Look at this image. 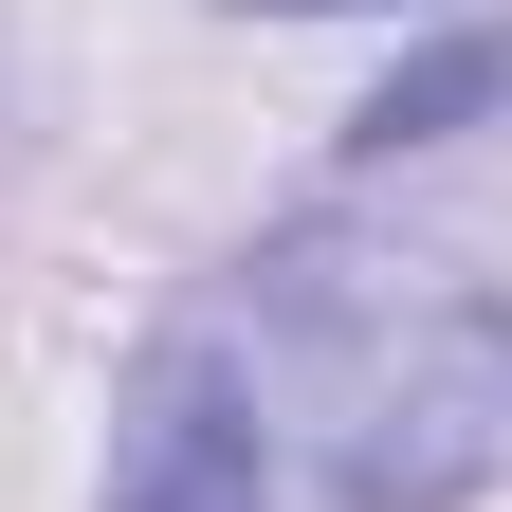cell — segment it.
<instances>
[{
  "label": "cell",
  "instance_id": "6da1fadb",
  "mask_svg": "<svg viewBox=\"0 0 512 512\" xmlns=\"http://www.w3.org/2000/svg\"><path fill=\"white\" fill-rule=\"evenodd\" d=\"M311 421H330V512H458L512 476V293L458 275H348L293 293Z\"/></svg>",
  "mask_w": 512,
  "mask_h": 512
},
{
  "label": "cell",
  "instance_id": "7a4b0ae2",
  "mask_svg": "<svg viewBox=\"0 0 512 512\" xmlns=\"http://www.w3.org/2000/svg\"><path fill=\"white\" fill-rule=\"evenodd\" d=\"M110 512H275V421L220 330H165L110 421Z\"/></svg>",
  "mask_w": 512,
  "mask_h": 512
},
{
  "label": "cell",
  "instance_id": "3957f363",
  "mask_svg": "<svg viewBox=\"0 0 512 512\" xmlns=\"http://www.w3.org/2000/svg\"><path fill=\"white\" fill-rule=\"evenodd\" d=\"M494 110H512V19H458V37H421L403 74L348 110V147H366V165H403V147H458V128H494Z\"/></svg>",
  "mask_w": 512,
  "mask_h": 512
},
{
  "label": "cell",
  "instance_id": "277c9868",
  "mask_svg": "<svg viewBox=\"0 0 512 512\" xmlns=\"http://www.w3.org/2000/svg\"><path fill=\"white\" fill-rule=\"evenodd\" d=\"M238 19H439V0H238Z\"/></svg>",
  "mask_w": 512,
  "mask_h": 512
}]
</instances>
